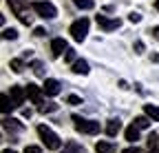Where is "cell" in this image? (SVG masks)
I'll use <instances>...</instances> for the list:
<instances>
[{
    "mask_svg": "<svg viewBox=\"0 0 159 153\" xmlns=\"http://www.w3.org/2000/svg\"><path fill=\"white\" fill-rule=\"evenodd\" d=\"M135 53H144V42H142V40L135 42Z\"/></svg>",
    "mask_w": 159,
    "mask_h": 153,
    "instance_id": "cell-31",
    "label": "cell"
},
{
    "mask_svg": "<svg viewBox=\"0 0 159 153\" xmlns=\"http://www.w3.org/2000/svg\"><path fill=\"white\" fill-rule=\"evenodd\" d=\"M104 131H106V136H108V138H115L117 133L122 131V122H119L117 118H111V120L106 122V129H104Z\"/></svg>",
    "mask_w": 159,
    "mask_h": 153,
    "instance_id": "cell-12",
    "label": "cell"
},
{
    "mask_svg": "<svg viewBox=\"0 0 159 153\" xmlns=\"http://www.w3.org/2000/svg\"><path fill=\"white\" fill-rule=\"evenodd\" d=\"M9 95H11V100H13L16 107H22L25 104V98H27V89H22L20 84H11Z\"/></svg>",
    "mask_w": 159,
    "mask_h": 153,
    "instance_id": "cell-8",
    "label": "cell"
},
{
    "mask_svg": "<svg viewBox=\"0 0 159 153\" xmlns=\"http://www.w3.org/2000/svg\"><path fill=\"white\" fill-rule=\"evenodd\" d=\"M95 20H97V27L102 29V31H115V29H119V27H122V20H119V18H106V16H97Z\"/></svg>",
    "mask_w": 159,
    "mask_h": 153,
    "instance_id": "cell-7",
    "label": "cell"
},
{
    "mask_svg": "<svg viewBox=\"0 0 159 153\" xmlns=\"http://www.w3.org/2000/svg\"><path fill=\"white\" fill-rule=\"evenodd\" d=\"M2 38H5V40H16V38H18V31H16V29H2Z\"/></svg>",
    "mask_w": 159,
    "mask_h": 153,
    "instance_id": "cell-24",
    "label": "cell"
},
{
    "mask_svg": "<svg viewBox=\"0 0 159 153\" xmlns=\"http://www.w3.org/2000/svg\"><path fill=\"white\" fill-rule=\"evenodd\" d=\"M128 20H130V22H139V20H142V13H137V11H133V13L128 16Z\"/></svg>",
    "mask_w": 159,
    "mask_h": 153,
    "instance_id": "cell-28",
    "label": "cell"
},
{
    "mask_svg": "<svg viewBox=\"0 0 159 153\" xmlns=\"http://www.w3.org/2000/svg\"><path fill=\"white\" fill-rule=\"evenodd\" d=\"M33 36L42 38V36H44V29H42V27H35V29H33Z\"/></svg>",
    "mask_w": 159,
    "mask_h": 153,
    "instance_id": "cell-32",
    "label": "cell"
},
{
    "mask_svg": "<svg viewBox=\"0 0 159 153\" xmlns=\"http://www.w3.org/2000/svg\"><path fill=\"white\" fill-rule=\"evenodd\" d=\"M159 149V136L157 133H150L148 136V151H157Z\"/></svg>",
    "mask_w": 159,
    "mask_h": 153,
    "instance_id": "cell-20",
    "label": "cell"
},
{
    "mask_svg": "<svg viewBox=\"0 0 159 153\" xmlns=\"http://www.w3.org/2000/svg\"><path fill=\"white\" fill-rule=\"evenodd\" d=\"M2 153H16V151H11V149H5V151H2Z\"/></svg>",
    "mask_w": 159,
    "mask_h": 153,
    "instance_id": "cell-35",
    "label": "cell"
},
{
    "mask_svg": "<svg viewBox=\"0 0 159 153\" xmlns=\"http://www.w3.org/2000/svg\"><path fill=\"white\" fill-rule=\"evenodd\" d=\"M95 151H97V153H115V144H113V142H102V140H99V142L95 144Z\"/></svg>",
    "mask_w": 159,
    "mask_h": 153,
    "instance_id": "cell-15",
    "label": "cell"
},
{
    "mask_svg": "<svg viewBox=\"0 0 159 153\" xmlns=\"http://www.w3.org/2000/svg\"><path fill=\"white\" fill-rule=\"evenodd\" d=\"M139 131H142V129H139V127H135V124H130V127L126 129V140L135 144V142L139 140Z\"/></svg>",
    "mask_w": 159,
    "mask_h": 153,
    "instance_id": "cell-14",
    "label": "cell"
},
{
    "mask_svg": "<svg viewBox=\"0 0 159 153\" xmlns=\"http://www.w3.org/2000/svg\"><path fill=\"white\" fill-rule=\"evenodd\" d=\"M2 129L5 131H13V133H22L25 131V124L20 122V120H16V118H5L2 120Z\"/></svg>",
    "mask_w": 159,
    "mask_h": 153,
    "instance_id": "cell-11",
    "label": "cell"
},
{
    "mask_svg": "<svg viewBox=\"0 0 159 153\" xmlns=\"http://www.w3.org/2000/svg\"><path fill=\"white\" fill-rule=\"evenodd\" d=\"M73 2H75V7H80V9H93V7H95L93 0H73Z\"/></svg>",
    "mask_w": 159,
    "mask_h": 153,
    "instance_id": "cell-22",
    "label": "cell"
},
{
    "mask_svg": "<svg viewBox=\"0 0 159 153\" xmlns=\"http://www.w3.org/2000/svg\"><path fill=\"white\" fill-rule=\"evenodd\" d=\"M66 102H69V104H82V98H80V95H69Z\"/></svg>",
    "mask_w": 159,
    "mask_h": 153,
    "instance_id": "cell-27",
    "label": "cell"
},
{
    "mask_svg": "<svg viewBox=\"0 0 159 153\" xmlns=\"http://www.w3.org/2000/svg\"><path fill=\"white\" fill-rule=\"evenodd\" d=\"M89 27H91V20H89V18H80V20H75V22L71 25L69 33L73 36L75 42H82L84 38H86V33H89Z\"/></svg>",
    "mask_w": 159,
    "mask_h": 153,
    "instance_id": "cell-4",
    "label": "cell"
},
{
    "mask_svg": "<svg viewBox=\"0 0 159 153\" xmlns=\"http://www.w3.org/2000/svg\"><path fill=\"white\" fill-rule=\"evenodd\" d=\"M31 9L40 16V18H44V20H53V18L57 16V9L53 2H44V0H35V2L31 5Z\"/></svg>",
    "mask_w": 159,
    "mask_h": 153,
    "instance_id": "cell-3",
    "label": "cell"
},
{
    "mask_svg": "<svg viewBox=\"0 0 159 153\" xmlns=\"http://www.w3.org/2000/svg\"><path fill=\"white\" fill-rule=\"evenodd\" d=\"M31 67H33V73H35V75H40V78H44V65H42V62H38V60H35V62H33Z\"/></svg>",
    "mask_w": 159,
    "mask_h": 153,
    "instance_id": "cell-23",
    "label": "cell"
},
{
    "mask_svg": "<svg viewBox=\"0 0 159 153\" xmlns=\"http://www.w3.org/2000/svg\"><path fill=\"white\" fill-rule=\"evenodd\" d=\"M64 60H66V62H75V51H73V49H66Z\"/></svg>",
    "mask_w": 159,
    "mask_h": 153,
    "instance_id": "cell-26",
    "label": "cell"
},
{
    "mask_svg": "<svg viewBox=\"0 0 159 153\" xmlns=\"http://www.w3.org/2000/svg\"><path fill=\"white\" fill-rule=\"evenodd\" d=\"M150 153H159V149H157V151H150Z\"/></svg>",
    "mask_w": 159,
    "mask_h": 153,
    "instance_id": "cell-37",
    "label": "cell"
},
{
    "mask_svg": "<svg viewBox=\"0 0 159 153\" xmlns=\"http://www.w3.org/2000/svg\"><path fill=\"white\" fill-rule=\"evenodd\" d=\"M66 49H69V45H66L64 38H53L51 40V55L53 58H60L62 53H66Z\"/></svg>",
    "mask_w": 159,
    "mask_h": 153,
    "instance_id": "cell-9",
    "label": "cell"
},
{
    "mask_svg": "<svg viewBox=\"0 0 159 153\" xmlns=\"http://www.w3.org/2000/svg\"><path fill=\"white\" fill-rule=\"evenodd\" d=\"M150 33H152L155 40H159V25H157V27H152V29H150Z\"/></svg>",
    "mask_w": 159,
    "mask_h": 153,
    "instance_id": "cell-33",
    "label": "cell"
},
{
    "mask_svg": "<svg viewBox=\"0 0 159 153\" xmlns=\"http://www.w3.org/2000/svg\"><path fill=\"white\" fill-rule=\"evenodd\" d=\"M64 153H71V151H64Z\"/></svg>",
    "mask_w": 159,
    "mask_h": 153,
    "instance_id": "cell-38",
    "label": "cell"
},
{
    "mask_svg": "<svg viewBox=\"0 0 159 153\" xmlns=\"http://www.w3.org/2000/svg\"><path fill=\"white\" fill-rule=\"evenodd\" d=\"M16 109V104H13V100H11V95L9 93H2V113L7 116L9 111H13Z\"/></svg>",
    "mask_w": 159,
    "mask_h": 153,
    "instance_id": "cell-16",
    "label": "cell"
},
{
    "mask_svg": "<svg viewBox=\"0 0 159 153\" xmlns=\"http://www.w3.org/2000/svg\"><path fill=\"white\" fill-rule=\"evenodd\" d=\"M27 95L31 98V102L38 107V111L44 109V104H47V102H44V89H40L38 84H31V82H29V84H27Z\"/></svg>",
    "mask_w": 159,
    "mask_h": 153,
    "instance_id": "cell-6",
    "label": "cell"
},
{
    "mask_svg": "<svg viewBox=\"0 0 159 153\" xmlns=\"http://www.w3.org/2000/svg\"><path fill=\"white\" fill-rule=\"evenodd\" d=\"M133 124L139 127V129H148V127H150V118H148V116H137V118L133 120Z\"/></svg>",
    "mask_w": 159,
    "mask_h": 153,
    "instance_id": "cell-18",
    "label": "cell"
},
{
    "mask_svg": "<svg viewBox=\"0 0 159 153\" xmlns=\"http://www.w3.org/2000/svg\"><path fill=\"white\" fill-rule=\"evenodd\" d=\"M38 136H40V140H42V144H44L47 149H51V151H57L60 146H62V140H60V138L55 136V131L49 129L47 124H40V127H38Z\"/></svg>",
    "mask_w": 159,
    "mask_h": 153,
    "instance_id": "cell-2",
    "label": "cell"
},
{
    "mask_svg": "<svg viewBox=\"0 0 159 153\" xmlns=\"http://www.w3.org/2000/svg\"><path fill=\"white\" fill-rule=\"evenodd\" d=\"M25 153H42V149H40V146H33V144H29V146L25 149Z\"/></svg>",
    "mask_w": 159,
    "mask_h": 153,
    "instance_id": "cell-29",
    "label": "cell"
},
{
    "mask_svg": "<svg viewBox=\"0 0 159 153\" xmlns=\"http://www.w3.org/2000/svg\"><path fill=\"white\" fill-rule=\"evenodd\" d=\"M155 9H157V11H159V0H157V2H155Z\"/></svg>",
    "mask_w": 159,
    "mask_h": 153,
    "instance_id": "cell-36",
    "label": "cell"
},
{
    "mask_svg": "<svg viewBox=\"0 0 159 153\" xmlns=\"http://www.w3.org/2000/svg\"><path fill=\"white\" fill-rule=\"evenodd\" d=\"M7 2H9L11 11L18 16V20L29 27L31 20H33V16H31V11H29V0H7Z\"/></svg>",
    "mask_w": 159,
    "mask_h": 153,
    "instance_id": "cell-1",
    "label": "cell"
},
{
    "mask_svg": "<svg viewBox=\"0 0 159 153\" xmlns=\"http://www.w3.org/2000/svg\"><path fill=\"white\" fill-rule=\"evenodd\" d=\"M9 67H11V71H16V73H22V71H25V62L18 60V58H13V60L9 62Z\"/></svg>",
    "mask_w": 159,
    "mask_h": 153,
    "instance_id": "cell-21",
    "label": "cell"
},
{
    "mask_svg": "<svg viewBox=\"0 0 159 153\" xmlns=\"http://www.w3.org/2000/svg\"><path fill=\"white\" fill-rule=\"evenodd\" d=\"M144 111H146V116H148L150 120H157V122H159V107H155V104H146Z\"/></svg>",
    "mask_w": 159,
    "mask_h": 153,
    "instance_id": "cell-17",
    "label": "cell"
},
{
    "mask_svg": "<svg viewBox=\"0 0 159 153\" xmlns=\"http://www.w3.org/2000/svg\"><path fill=\"white\" fill-rule=\"evenodd\" d=\"M31 116H33V111H31V109H25V111H22V118H27V120H29Z\"/></svg>",
    "mask_w": 159,
    "mask_h": 153,
    "instance_id": "cell-34",
    "label": "cell"
},
{
    "mask_svg": "<svg viewBox=\"0 0 159 153\" xmlns=\"http://www.w3.org/2000/svg\"><path fill=\"white\" fill-rule=\"evenodd\" d=\"M42 89H44V93H47V95L55 98V95H57L60 91H62V84H60L57 80H53V78H47V80H44V87H42Z\"/></svg>",
    "mask_w": 159,
    "mask_h": 153,
    "instance_id": "cell-10",
    "label": "cell"
},
{
    "mask_svg": "<svg viewBox=\"0 0 159 153\" xmlns=\"http://www.w3.org/2000/svg\"><path fill=\"white\" fill-rule=\"evenodd\" d=\"M66 151H71V153H86L82 144H77V142H73V140L66 142Z\"/></svg>",
    "mask_w": 159,
    "mask_h": 153,
    "instance_id": "cell-19",
    "label": "cell"
},
{
    "mask_svg": "<svg viewBox=\"0 0 159 153\" xmlns=\"http://www.w3.org/2000/svg\"><path fill=\"white\" fill-rule=\"evenodd\" d=\"M73 122H75V129L80 133H86V136H95V133H99V122L95 120H84V118H80V116H73Z\"/></svg>",
    "mask_w": 159,
    "mask_h": 153,
    "instance_id": "cell-5",
    "label": "cell"
},
{
    "mask_svg": "<svg viewBox=\"0 0 159 153\" xmlns=\"http://www.w3.org/2000/svg\"><path fill=\"white\" fill-rule=\"evenodd\" d=\"M55 111H57V104L55 102H47L44 109H42V113H55Z\"/></svg>",
    "mask_w": 159,
    "mask_h": 153,
    "instance_id": "cell-25",
    "label": "cell"
},
{
    "mask_svg": "<svg viewBox=\"0 0 159 153\" xmlns=\"http://www.w3.org/2000/svg\"><path fill=\"white\" fill-rule=\"evenodd\" d=\"M73 73L86 75V73H89V62H86V60H75V62H73Z\"/></svg>",
    "mask_w": 159,
    "mask_h": 153,
    "instance_id": "cell-13",
    "label": "cell"
},
{
    "mask_svg": "<svg viewBox=\"0 0 159 153\" xmlns=\"http://www.w3.org/2000/svg\"><path fill=\"white\" fill-rule=\"evenodd\" d=\"M122 153H144V151L139 149V146H128V149H124Z\"/></svg>",
    "mask_w": 159,
    "mask_h": 153,
    "instance_id": "cell-30",
    "label": "cell"
}]
</instances>
